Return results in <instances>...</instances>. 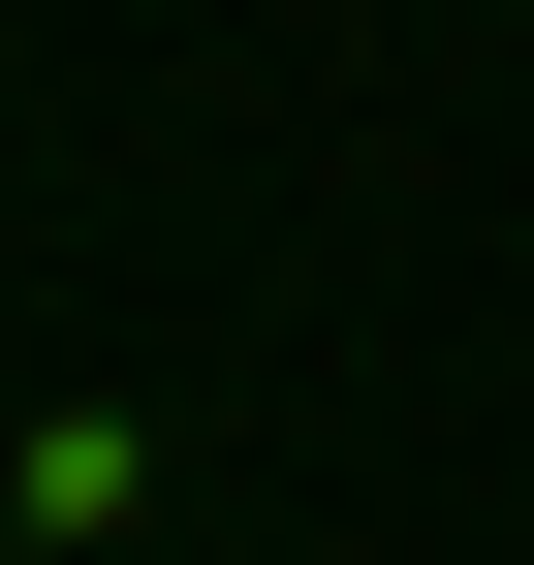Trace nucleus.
Here are the masks:
<instances>
[{"instance_id": "nucleus-1", "label": "nucleus", "mask_w": 534, "mask_h": 565, "mask_svg": "<svg viewBox=\"0 0 534 565\" xmlns=\"http://www.w3.org/2000/svg\"><path fill=\"white\" fill-rule=\"evenodd\" d=\"M158 534V408H32L0 440V565H126Z\"/></svg>"}]
</instances>
